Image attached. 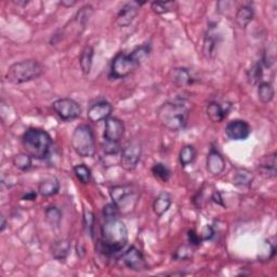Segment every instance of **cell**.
<instances>
[{
  "instance_id": "obj_33",
  "label": "cell",
  "mask_w": 277,
  "mask_h": 277,
  "mask_svg": "<svg viewBox=\"0 0 277 277\" xmlns=\"http://www.w3.org/2000/svg\"><path fill=\"white\" fill-rule=\"evenodd\" d=\"M152 172L157 179H159L162 182H167L170 177H171V171L170 169L162 162H157L152 168Z\"/></svg>"
},
{
  "instance_id": "obj_37",
  "label": "cell",
  "mask_w": 277,
  "mask_h": 277,
  "mask_svg": "<svg viewBox=\"0 0 277 277\" xmlns=\"http://www.w3.org/2000/svg\"><path fill=\"white\" fill-rule=\"evenodd\" d=\"M84 220H85V226H86V231L88 232L91 237H93V231H94V216L91 211H85V216H84Z\"/></svg>"
},
{
  "instance_id": "obj_17",
  "label": "cell",
  "mask_w": 277,
  "mask_h": 277,
  "mask_svg": "<svg viewBox=\"0 0 277 277\" xmlns=\"http://www.w3.org/2000/svg\"><path fill=\"white\" fill-rule=\"evenodd\" d=\"M259 170L262 175L269 179H275L277 174V156L276 153H272L262 157L259 162Z\"/></svg>"
},
{
  "instance_id": "obj_26",
  "label": "cell",
  "mask_w": 277,
  "mask_h": 277,
  "mask_svg": "<svg viewBox=\"0 0 277 277\" xmlns=\"http://www.w3.org/2000/svg\"><path fill=\"white\" fill-rule=\"evenodd\" d=\"M216 34H212V31L209 30L204 41L203 52L207 58H213L216 53V49L218 45V37L215 36Z\"/></svg>"
},
{
  "instance_id": "obj_20",
  "label": "cell",
  "mask_w": 277,
  "mask_h": 277,
  "mask_svg": "<svg viewBox=\"0 0 277 277\" xmlns=\"http://www.w3.org/2000/svg\"><path fill=\"white\" fill-rule=\"evenodd\" d=\"M60 191V182L58 178L51 177L41 181L38 185V193L43 197H51Z\"/></svg>"
},
{
  "instance_id": "obj_45",
  "label": "cell",
  "mask_w": 277,
  "mask_h": 277,
  "mask_svg": "<svg viewBox=\"0 0 277 277\" xmlns=\"http://www.w3.org/2000/svg\"><path fill=\"white\" fill-rule=\"evenodd\" d=\"M16 4H27V1H15Z\"/></svg>"
},
{
  "instance_id": "obj_38",
  "label": "cell",
  "mask_w": 277,
  "mask_h": 277,
  "mask_svg": "<svg viewBox=\"0 0 277 277\" xmlns=\"http://www.w3.org/2000/svg\"><path fill=\"white\" fill-rule=\"evenodd\" d=\"M119 209L118 207L114 204H108L103 208V218H115L118 217Z\"/></svg>"
},
{
  "instance_id": "obj_4",
  "label": "cell",
  "mask_w": 277,
  "mask_h": 277,
  "mask_svg": "<svg viewBox=\"0 0 277 277\" xmlns=\"http://www.w3.org/2000/svg\"><path fill=\"white\" fill-rule=\"evenodd\" d=\"M23 146L33 158L46 159L52 149V138L47 131L39 128H29L23 135Z\"/></svg>"
},
{
  "instance_id": "obj_5",
  "label": "cell",
  "mask_w": 277,
  "mask_h": 277,
  "mask_svg": "<svg viewBox=\"0 0 277 277\" xmlns=\"http://www.w3.org/2000/svg\"><path fill=\"white\" fill-rule=\"evenodd\" d=\"M42 66L36 60H25L12 64L5 74V78L11 84L21 85L38 78L42 74Z\"/></svg>"
},
{
  "instance_id": "obj_6",
  "label": "cell",
  "mask_w": 277,
  "mask_h": 277,
  "mask_svg": "<svg viewBox=\"0 0 277 277\" xmlns=\"http://www.w3.org/2000/svg\"><path fill=\"white\" fill-rule=\"evenodd\" d=\"M72 146L80 157H92L96 154V136L89 125L81 124L74 130Z\"/></svg>"
},
{
  "instance_id": "obj_1",
  "label": "cell",
  "mask_w": 277,
  "mask_h": 277,
  "mask_svg": "<svg viewBox=\"0 0 277 277\" xmlns=\"http://www.w3.org/2000/svg\"><path fill=\"white\" fill-rule=\"evenodd\" d=\"M101 246L106 255L116 254L125 248L128 243V230L125 223L115 218H104L101 228Z\"/></svg>"
},
{
  "instance_id": "obj_24",
  "label": "cell",
  "mask_w": 277,
  "mask_h": 277,
  "mask_svg": "<svg viewBox=\"0 0 277 277\" xmlns=\"http://www.w3.org/2000/svg\"><path fill=\"white\" fill-rule=\"evenodd\" d=\"M274 96H275V91L272 84L267 83V81L259 84V87H258V98H259V100L262 103L268 104L270 102H272Z\"/></svg>"
},
{
  "instance_id": "obj_29",
  "label": "cell",
  "mask_w": 277,
  "mask_h": 277,
  "mask_svg": "<svg viewBox=\"0 0 277 277\" xmlns=\"http://www.w3.org/2000/svg\"><path fill=\"white\" fill-rule=\"evenodd\" d=\"M13 165L15 168H17L21 171H27L33 166V157L29 154H17L13 157Z\"/></svg>"
},
{
  "instance_id": "obj_30",
  "label": "cell",
  "mask_w": 277,
  "mask_h": 277,
  "mask_svg": "<svg viewBox=\"0 0 277 277\" xmlns=\"http://www.w3.org/2000/svg\"><path fill=\"white\" fill-rule=\"evenodd\" d=\"M46 221L51 226H58L62 220V211L55 206H49L46 211Z\"/></svg>"
},
{
  "instance_id": "obj_41",
  "label": "cell",
  "mask_w": 277,
  "mask_h": 277,
  "mask_svg": "<svg viewBox=\"0 0 277 277\" xmlns=\"http://www.w3.org/2000/svg\"><path fill=\"white\" fill-rule=\"evenodd\" d=\"M211 199H212L213 201H215L216 204H218V205H220V206H224L223 200H222V197H221V194H220L219 192H215V193H213Z\"/></svg>"
},
{
  "instance_id": "obj_14",
  "label": "cell",
  "mask_w": 277,
  "mask_h": 277,
  "mask_svg": "<svg viewBox=\"0 0 277 277\" xmlns=\"http://www.w3.org/2000/svg\"><path fill=\"white\" fill-rule=\"evenodd\" d=\"M112 112L113 106L106 101H101L90 106L88 110V118L92 123H100L111 117Z\"/></svg>"
},
{
  "instance_id": "obj_8",
  "label": "cell",
  "mask_w": 277,
  "mask_h": 277,
  "mask_svg": "<svg viewBox=\"0 0 277 277\" xmlns=\"http://www.w3.org/2000/svg\"><path fill=\"white\" fill-rule=\"evenodd\" d=\"M111 198L118 209L135 207L138 200V194L132 185H116L110 191Z\"/></svg>"
},
{
  "instance_id": "obj_12",
  "label": "cell",
  "mask_w": 277,
  "mask_h": 277,
  "mask_svg": "<svg viewBox=\"0 0 277 277\" xmlns=\"http://www.w3.org/2000/svg\"><path fill=\"white\" fill-rule=\"evenodd\" d=\"M125 134V125L123 121L116 117H109L105 121L104 141L111 143H119Z\"/></svg>"
},
{
  "instance_id": "obj_18",
  "label": "cell",
  "mask_w": 277,
  "mask_h": 277,
  "mask_svg": "<svg viewBox=\"0 0 277 277\" xmlns=\"http://www.w3.org/2000/svg\"><path fill=\"white\" fill-rule=\"evenodd\" d=\"M170 78H171V81L175 86L181 87V88L182 87H190L194 84V81H195L190 71H188V69L185 67L174 68L173 71L170 73Z\"/></svg>"
},
{
  "instance_id": "obj_31",
  "label": "cell",
  "mask_w": 277,
  "mask_h": 277,
  "mask_svg": "<svg viewBox=\"0 0 277 277\" xmlns=\"http://www.w3.org/2000/svg\"><path fill=\"white\" fill-rule=\"evenodd\" d=\"M74 173L83 184H88L91 180V170L85 163H79L74 167Z\"/></svg>"
},
{
  "instance_id": "obj_16",
  "label": "cell",
  "mask_w": 277,
  "mask_h": 277,
  "mask_svg": "<svg viewBox=\"0 0 277 277\" xmlns=\"http://www.w3.org/2000/svg\"><path fill=\"white\" fill-rule=\"evenodd\" d=\"M232 109L231 103L211 102L207 106V115L213 123H221L229 115Z\"/></svg>"
},
{
  "instance_id": "obj_34",
  "label": "cell",
  "mask_w": 277,
  "mask_h": 277,
  "mask_svg": "<svg viewBox=\"0 0 277 277\" xmlns=\"http://www.w3.org/2000/svg\"><path fill=\"white\" fill-rule=\"evenodd\" d=\"M194 255V250H193V246L191 245H181V246L175 250V253L173 255V258L175 260H180V261H187L191 260Z\"/></svg>"
},
{
  "instance_id": "obj_44",
  "label": "cell",
  "mask_w": 277,
  "mask_h": 277,
  "mask_svg": "<svg viewBox=\"0 0 277 277\" xmlns=\"http://www.w3.org/2000/svg\"><path fill=\"white\" fill-rule=\"evenodd\" d=\"M0 220H1V226H0V231L3 232L5 230V226H7V220H5V218L3 216H1V218H0Z\"/></svg>"
},
{
  "instance_id": "obj_7",
  "label": "cell",
  "mask_w": 277,
  "mask_h": 277,
  "mask_svg": "<svg viewBox=\"0 0 277 277\" xmlns=\"http://www.w3.org/2000/svg\"><path fill=\"white\" fill-rule=\"evenodd\" d=\"M142 155V144L140 140L137 138H130V140L125 144L121 152V166L127 170L132 171L138 166V161L141 159Z\"/></svg>"
},
{
  "instance_id": "obj_2",
  "label": "cell",
  "mask_w": 277,
  "mask_h": 277,
  "mask_svg": "<svg viewBox=\"0 0 277 277\" xmlns=\"http://www.w3.org/2000/svg\"><path fill=\"white\" fill-rule=\"evenodd\" d=\"M188 111L183 100L168 101L157 110V118L163 127L171 131H180L185 128L187 124Z\"/></svg>"
},
{
  "instance_id": "obj_13",
  "label": "cell",
  "mask_w": 277,
  "mask_h": 277,
  "mask_svg": "<svg viewBox=\"0 0 277 277\" xmlns=\"http://www.w3.org/2000/svg\"><path fill=\"white\" fill-rule=\"evenodd\" d=\"M143 4V2H137V1H131L125 3L121 10L118 11L116 15V24L119 27H127L135 20L137 16L138 8L140 5Z\"/></svg>"
},
{
  "instance_id": "obj_9",
  "label": "cell",
  "mask_w": 277,
  "mask_h": 277,
  "mask_svg": "<svg viewBox=\"0 0 277 277\" xmlns=\"http://www.w3.org/2000/svg\"><path fill=\"white\" fill-rule=\"evenodd\" d=\"M52 109L62 121L71 122L80 116L81 106L77 101L69 98L59 99L53 102Z\"/></svg>"
},
{
  "instance_id": "obj_21",
  "label": "cell",
  "mask_w": 277,
  "mask_h": 277,
  "mask_svg": "<svg viewBox=\"0 0 277 277\" xmlns=\"http://www.w3.org/2000/svg\"><path fill=\"white\" fill-rule=\"evenodd\" d=\"M172 204V198L167 192L160 193L153 203V210L157 217H161L169 210L170 206Z\"/></svg>"
},
{
  "instance_id": "obj_35",
  "label": "cell",
  "mask_w": 277,
  "mask_h": 277,
  "mask_svg": "<svg viewBox=\"0 0 277 277\" xmlns=\"http://www.w3.org/2000/svg\"><path fill=\"white\" fill-rule=\"evenodd\" d=\"M150 8L156 14H165L175 9V2L173 1H154L150 3Z\"/></svg>"
},
{
  "instance_id": "obj_15",
  "label": "cell",
  "mask_w": 277,
  "mask_h": 277,
  "mask_svg": "<svg viewBox=\"0 0 277 277\" xmlns=\"http://www.w3.org/2000/svg\"><path fill=\"white\" fill-rule=\"evenodd\" d=\"M207 170L212 175L221 174L225 169V160L221 153L215 147H211L209 154L207 156L206 160Z\"/></svg>"
},
{
  "instance_id": "obj_36",
  "label": "cell",
  "mask_w": 277,
  "mask_h": 277,
  "mask_svg": "<svg viewBox=\"0 0 277 277\" xmlns=\"http://www.w3.org/2000/svg\"><path fill=\"white\" fill-rule=\"evenodd\" d=\"M92 12H93L92 7L89 4L85 5V7H83L78 11V13L76 15V21L79 26L85 28V26L88 24V21H89V18L92 14Z\"/></svg>"
},
{
  "instance_id": "obj_19",
  "label": "cell",
  "mask_w": 277,
  "mask_h": 277,
  "mask_svg": "<svg viewBox=\"0 0 277 277\" xmlns=\"http://www.w3.org/2000/svg\"><path fill=\"white\" fill-rule=\"evenodd\" d=\"M71 251V242L65 238L56 239L51 246V254L55 260H65Z\"/></svg>"
},
{
  "instance_id": "obj_43",
  "label": "cell",
  "mask_w": 277,
  "mask_h": 277,
  "mask_svg": "<svg viewBox=\"0 0 277 277\" xmlns=\"http://www.w3.org/2000/svg\"><path fill=\"white\" fill-rule=\"evenodd\" d=\"M60 4L63 5V7L69 8V7H73V5L76 4V1H75V0H62Z\"/></svg>"
},
{
  "instance_id": "obj_3",
  "label": "cell",
  "mask_w": 277,
  "mask_h": 277,
  "mask_svg": "<svg viewBox=\"0 0 277 277\" xmlns=\"http://www.w3.org/2000/svg\"><path fill=\"white\" fill-rule=\"evenodd\" d=\"M149 46L143 45L136 48L129 54L119 52L112 62L111 66V77L113 78H125L130 73L141 65V63L145 60L149 54Z\"/></svg>"
},
{
  "instance_id": "obj_32",
  "label": "cell",
  "mask_w": 277,
  "mask_h": 277,
  "mask_svg": "<svg viewBox=\"0 0 277 277\" xmlns=\"http://www.w3.org/2000/svg\"><path fill=\"white\" fill-rule=\"evenodd\" d=\"M275 254H276V245L274 242V238L264 242L261 255H260V259L262 261H270L275 257Z\"/></svg>"
},
{
  "instance_id": "obj_25",
  "label": "cell",
  "mask_w": 277,
  "mask_h": 277,
  "mask_svg": "<svg viewBox=\"0 0 277 277\" xmlns=\"http://www.w3.org/2000/svg\"><path fill=\"white\" fill-rule=\"evenodd\" d=\"M254 177L247 169H238L233 178V183L239 187H248L253 183Z\"/></svg>"
},
{
  "instance_id": "obj_40",
  "label": "cell",
  "mask_w": 277,
  "mask_h": 277,
  "mask_svg": "<svg viewBox=\"0 0 277 277\" xmlns=\"http://www.w3.org/2000/svg\"><path fill=\"white\" fill-rule=\"evenodd\" d=\"M213 235H215V231H213L212 226L207 225L206 228L203 230V232H201L200 238H201V241H209V239H211L213 237Z\"/></svg>"
},
{
  "instance_id": "obj_39",
  "label": "cell",
  "mask_w": 277,
  "mask_h": 277,
  "mask_svg": "<svg viewBox=\"0 0 277 277\" xmlns=\"http://www.w3.org/2000/svg\"><path fill=\"white\" fill-rule=\"evenodd\" d=\"M187 238H188V243H190L191 246L197 247V246H199V245H200L201 238L194 231H188L187 232Z\"/></svg>"
},
{
  "instance_id": "obj_28",
  "label": "cell",
  "mask_w": 277,
  "mask_h": 277,
  "mask_svg": "<svg viewBox=\"0 0 277 277\" xmlns=\"http://www.w3.org/2000/svg\"><path fill=\"white\" fill-rule=\"evenodd\" d=\"M263 76V66L262 62H256L255 64L251 65V67L247 72V79L250 85H258Z\"/></svg>"
},
{
  "instance_id": "obj_10",
  "label": "cell",
  "mask_w": 277,
  "mask_h": 277,
  "mask_svg": "<svg viewBox=\"0 0 277 277\" xmlns=\"http://www.w3.org/2000/svg\"><path fill=\"white\" fill-rule=\"evenodd\" d=\"M122 261L129 270L135 272H142L147 269V263L142 253L135 246H131L122 256Z\"/></svg>"
},
{
  "instance_id": "obj_11",
  "label": "cell",
  "mask_w": 277,
  "mask_h": 277,
  "mask_svg": "<svg viewBox=\"0 0 277 277\" xmlns=\"http://www.w3.org/2000/svg\"><path fill=\"white\" fill-rule=\"evenodd\" d=\"M251 134V128L247 122L242 119H235L228 124L225 127V135L230 140L244 141L247 140Z\"/></svg>"
},
{
  "instance_id": "obj_27",
  "label": "cell",
  "mask_w": 277,
  "mask_h": 277,
  "mask_svg": "<svg viewBox=\"0 0 277 277\" xmlns=\"http://www.w3.org/2000/svg\"><path fill=\"white\" fill-rule=\"evenodd\" d=\"M196 156H197L196 148H195L193 145H185L180 150V154H179V160L181 166L186 167L188 165H191V163L195 160V158H196Z\"/></svg>"
},
{
  "instance_id": "obj_23",
  "label": "cell",
  "mask_w": 277,
  "mask_h": 277,
  "mask_svg": "<svg viewBox=\"0 0 277 277\" xmlns=\"http://www.w3.org/2000/svg\"><path fill=\"white\" fill-rule=\"evenodd\" d=\"M93 55H94V50L91 46L85 47V49L83 50V52H81L79 63H80L81 72L84 73V75H88L91 71Z\"/></svg>"
},
{
  "instance_id": "obj_42",
  "label": "cell",
  "mask_w": 277,
  "mask_h": 277,
  "mask_svg": "<svg viewBox=\"0 0 277 277\" xmlns=\"http://www.w3.org/2000/svg\"><path fill=\"white\" fill-rule=\"evenodd\" d=\"M36 196H37V194H36L34 191H30V192H28V193L25 194L22 198H23L24 200H35V199H36Z\"/></svg>"
},
{
  "instance_id": "obj_22",
  "label": "cell",
  "mask_w": 277,
  "mask_h": 277,
  "mask_svg": "<svg viewBox=\"0 0 277 277\" xmlns=\"http://www.w3.org/2000/svg\"><path fill=\"white\" fill-rule=\"evenodd\" d=\"M255 16V11L254 8L250 5H243L239 8L236 12L235 15V21L239 28H246L249 23L254 20Z\"/></svg>"
}]
</instances>
